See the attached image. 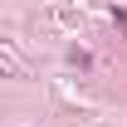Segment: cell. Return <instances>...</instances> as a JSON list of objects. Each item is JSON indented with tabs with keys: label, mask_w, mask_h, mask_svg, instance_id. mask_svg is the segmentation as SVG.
<instances>
[{
	"label": "cell",
	"mask_w": 127,
	"mask_h": 127,
	"mask_svg": "<svg viewBox=\"0 0 127 127\" xmlns=\"http://www.w3.org/2000/svg\"><path fill=\"white\" fill-rule=\"evenodd\" d=\"M117 25H122V30H127V10H117Z\"/></svg>",
	"instance_id": "1"
}]
</instances>
